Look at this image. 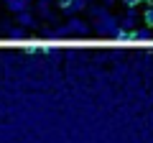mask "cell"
Returning a JSON list of instances; mask_svg holds the SVG:
<instances>
[{
  "label": "cell",
  "mask_w": 153,
  "mask_h": 143,
  "mask_svg": "<svg viewBox=\"0 0 153 143\" xmlns=\"http://www.w3.org/2000/svg\"><path fill=\"white\" fill-rule=\"evenodd\" d=\"M94 31L100 33V36H115L117 33V28H120V18H115L112 13H102L100 18H94Z\"/></svg>",
  "instance_id": "6da1fadb"
},
{
  "label": "cell",
  "mask_w": 153,
  "mask_h": 143,
  "mask_svg": "<svg viewBox=\"0 0 153 143\" xmlns=\"http://www.w3.org/2000/svg\"><path fill=\"white\" fill-rule=\"evenodd\" d=\"M87 33H89V23L87 21H82V18H69L64 26H59L56 36L64 39V36H87Z\"/></svg>",
  "instance_id": "7a4b0ae2"
},
{
  "label": "cell",
  "mask_w": 153,
  "mask_h": 143,
  "mask_svg": "<svg viewBox=\"0 0 153 143\" xmlns=\"http://www.w3.org/2000/svg\"><path fill=\"white\" fill-rule=\"evenodd\" d=\"M135 21H138V8H125V16L120 18V28L135 31Z\"/></svg>",
  "instance_id": "3957f363"
},
{
  "label": "cell",
  "mask_w": 153,
  "mask_h": 143,
  "mask_svg": "<svg viewBox=\"0 0 153 143\" xmlns=\"http://www.w3.org/2000/svg\"><path fill=\"white\" fill-rule=\"evenodd\" d=\"M89 8V0H71L66 8H61L64 10V16H69V18H74L76 13H82V10H87Z\"/></svg>",
  "instance_id": "277c9868"
},
{
  "label": "cell",
  "mask_w": 153,
  "mask_h": 143,
  "mask_svg": "<svg viewBox=\"0 0 153 143\" xmlns=\"http://www.w3.org/2000/svg\"><path fill=\"white\" fill-rule=\"evenodd\" d=\"M5 3H8V10L18 16V13H23V10H31L33 0H5Z\"/></svg>",
  "instance_id": "5b68a950"
},
{
  "label": "cell",
  "mask_w": 153,
  "mask_h": 143,
  "mask_svg": "<svg viewBox=\"0 0 153 143\" xmlns=\"http://www.w3.org/2000/svg\"><path fill=\"white\" fill-rule=\"evenodd\" d=\"M148 39H153V28H151V26L130 31V41H148Z\"/></svg>",
  "instance_id": "8992f818"
},
{
  "label": "cell",
  "mask_w": 153,
  "mask_h": 143,
  "mask_svg": "<svg viewBox=\"0 0 153 143\" xmlns=\"http://www.w3.org/2000/svg\"><path fill=\"white\" fill-rule=\"evenodd\" d=\"M51 0H38L36 3V10H38V16L41 18H46V21H54V13H51Z\"/></svg>",
  "instance_id": "52a82bcc"
},
{
  "label": "cell",
  "mask_w": 153,
  "mask_h": 143,
  "mask_svg": "<svg viewBox=\"0 0 153 143\" xmlns=\"http://www.w3.org/2000/svg\"><path fill=\"white\" fill-rule=\"evenodd\" d=\"M18 26H23V28H36V18H33V13H31V10L18 13Z\"/></svg>",
  "instance_id": "ba28073f"
},
{
  "label": "cell",
  "mask_w": 153,
  "mask_h": 143,
  "mask_svg": "<svg viewBox=\"0 0 153 143\" xmlns=\"http://www.w3.org/2000/svg\"><path fill=\"white\" fill-rule=\"evenodd\" d=\"M143 23H146V26H151V28H153V5H148L146 10H143Z\"/></svg>",
  "instance_id": "9c48e42d"
},
{
  "label": "cell",
  "mask_w": 153,
  "mask_h": 143,
  "mask_svg": "<svg viewBox=\"0 0 153 143\" xmlns=\"http://www.w3.org/2000/svg\"><path fill=\"white\" fill-rule=\"evenodd\" d=\"M8 36H10V39H16V41H21L23 36H26V31H23V28H8Z\"/></svg>",
  "instance_id": "30bf717a"
},
{
  "label": "cell",
  "mask_w": 153,
  "mask_h": 143,
  "mask_svg": "<svg viewBox=\"0 0 153 143\" xmlns=\"http://www.w3.org/2000/svg\"><path fill=\"white\" fill-rule=\"evenodd\" d=\"M123 3H125V8H138L143 0H123Z\"/></svg>",
  "instance_id": "8fae6325"
},
{
  "label": "cell",
  "mask_w": 153,
  "mask_h": 143,
  "mask_svg": "<svg viewBox=\"0 0 153 143\" xmlns=\"http://www.w3.org/2000/svg\"><path fill=\"white\" fill-rule=\"evenodd\" d=\"M69 3H71V0H59V5H61V8H66Z\"/></svg>",
  "instance_id": "7c38bea8"
},
{
  "label": "cell",
  "mask_w": 153,
  "mask_h": 143,
  "mask_svg": "<svg viewBox=\"0 0 153 143\" xmlns=\"http://www.w3.org/2000/svg\"><path fill=\"white\" fill-rule=\"evenodd\" d=\"M112 3H115V0H102V5H107V8L112 5Z\"/></svg>",
  "instance_id": "4fadbf2b"
},
{
  "label": "cell",
  "mask_w": 153,
  "mask_h": 143,
  "mask_svg": "<svg viewBox=\"0 0 153 143\" xmlns=\"http://www.w3.org/2000/svg\"><path fill=\"white\" fill-rule=\"evenodd\" d=\"M143 3H146V5H153V0H143Z\"/></svg>",
  "instance_id": "5bb4252c"
}]
</instances>
